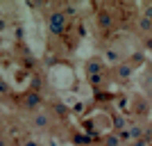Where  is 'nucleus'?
<instances>
[{
  "label": "nucleus",
  "instance_id": "obj_4",
  "mask_svg": "<svg viewBox=\"0 0 152 146\" xmlns=\"http://www.w3.org/2000/svg\"><path fill=\"white\" fill-rule=\"evenodd\" d=\"M98 25H100L102 30L111 27V25H114V16H111V14H107V12H102L100 16H98Z\"/></svg>",
  "mask_w": 152,
  "mask_h": 146
},
{
  "label": "nucleus",
  "instance_id": "obj_7",
  "mask_svg": "<svg viewBox=\"0 0 152 146\" xmlns=\"http://www.w3.org/2000/svg\"><path fill=\"white\" fill-rule=\"evenodd\" d=\"M109 146H118V137H109Z\"/></svg>",
  "mask_w": 152,
  "mask_h": 146
},
{
  "label": "nucleus",
  "instance_id": "obj_10",
  "mask_svg": "<svg viewBox=\"0 0 152 146\" xmlns=\"http://www.w3.org/2000/svg\"><path fill=\"white\" fill-rule=\"evenodd\" d=\"M134 146H145V142H136V144H134Z\"/></svg>",
  "mask_w": 152,
  "mask_h": 146
},
{
  "label": "nucleus",
  "instance_id": "obj_6",
  "mask_svg": "<svg viewBox=\"0 0 152 146\" xmlns=\"http://www.w3.org/2000/svg\"><path fill=\"white\" fill-rule=\"evenodd\" d=\"M129 73H132V69H129V66H121V69H118V76H121V78H127Z\"/></svg>",
  "mask_w": 152,
  "mask_h": 146
},
{
  "label": "nucleus",
  "instance_id": "obj_8",
  "mask_svg": "<svg viewBox=\"0 0 152 146\" xmlns=\"http://www.w3.org/2000/svg\"><path fill=\"white\" fill-rule=\"evenodd\" d=\"M25 146H39V144H37V142H32V139H30V142H25Z\"/></svg>",
  "mask_w": 152,
  "mask_h": 146
},
{
  "label": "nucleus",
  "instance_id": "obj_9",
  "mask_svg": "<svg viewBox=\"0 0 152 146\" xmlns=\"http://www.w3.org/2000/svg\"><path fill=\"white\" fill-rule=\"evenodd\" d=\"M5 25H7V23H5L2 19H0V30H5Z\"/></svg>",
  "mask_w": 152,
  "mask_h": 146
},
{
  "label": "nucleus",
  "instance_id": "obj_2",
  "mask_svg": "<svg viewBox=\"0 0 152 146\" xmlns=\"http://www.w3.org/2000/svg\"><path fill=\"white\" fill-rule=\"evenodd\" d=\"M23 110L25 112H41V94L39 91H30V94L23 98Z\"/></svg>",
  "mask_w": 152,
  "mask_h": 146
},
{
  "label": "nucleus",
  "instance_id": "obj_1",
  "mask_svg": "<svg viewBox=\"0 0 152 146\" xmlns=\"http://www.w3.org/2000/svg\"><path fill=\"white\" fill-rule=\"evenodd\" d=\"M66 23H68V19L64 16V12H52L50 16H48V30H50L52 34H61V32L66 30Z\"/></svg>",
  "mask_w": 152,
  "mask_h": 146
},
{
  "label": "nucleus",
  "instance_id": "obj_3",
  "mask_svg": "<svg viewBox=\"0 0 152 146\" xmlns=\"http://www.w3.org/2000/svg\"><path fill=\"white\" fill-rule=\"evenodd\" d=\"M32 123H34L39 130H45V128L50 126V116L45 114V112H37V114H34V119H32Z\"/></svg>",
  "mask_w": 152,
  "mask_h": 146
},
{
  "label": "nucleus",
  "instance_id": "obj_5",
  "mask_svg": "<svg viewBox=\"0 0 152 146\" xmlns=\"http://www.w3.org/2000/svg\"><path fill=\"white\" fill-rule=\"evenodd\" d=\"M139 27H141V30H143V32H150V30H152V21L143 16V19L139 21Z\"/></svg>",
  "mask_w": 152,
  "mask_h": 146
}]
</instances>
